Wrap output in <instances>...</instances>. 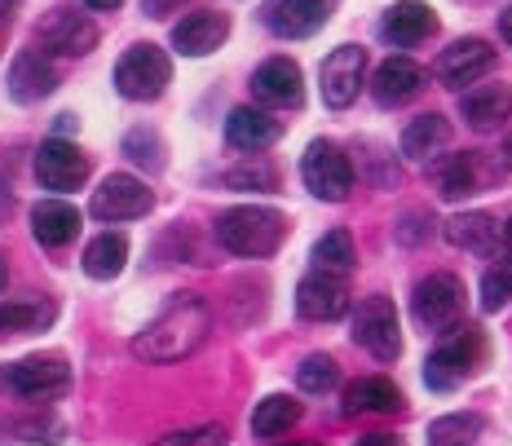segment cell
I'll list each match as a JSON object with an SVG mask.
<instances>
[{
  "label": "cell",
  "instance_id": "cell-23",
  "mask_svg": "<svg viewBox=\"0 0 512 446\" xmlns=\"http://www.w3.org/2000/svg\"><path fill=\"white\" fill-rule=\"evenodd\" d=\"M393 411H402V389L393 380L367 376L345 389V416H393Z\"/></svg>",
  "mask_w": 512,
  "mask_h": 446
},
{
  "label": "cell",
  "instance_id": "cell-5",
  "mask_svg": "<svg viewBox=\"0 0 512 446\" xmlns=\"http://www.w3.org/2000/svg\"><path fill=\"white\" fill-rule=\"evenodd\" d=\"M173 80V62L159 45H133L115 62V89L128 102H155Z\"/></svg>",
  "mask_w": 512,
  "mask_h": 446
},
{
  "label": "cell",
  "instance_id": "cell-32",
  "mask_svg": "<svg viewBox=\"0 0 512 446\" xmlns=\"http://www.w3.org/2000/svg\"><path fill=\"white\" fill-rule=\"evenodd\" d=\"M45 323H53V305H40V301L0 305V332H40Z\"/></svg>",
  "mask_w": 512,
  "mask_h": 446
},
{
  "label": "cell",
  "instance_id": "cell-24",
  "mask_svg": "<svg viewBox=\"0 0 512 446\" xmlns=\"http://www.w3.org/2000/svg\"><path fill=\"white\" fill-rule=\"evenodd\" d=\"M460 111H464V120L473 124L477 133H490V129H499V124H508V115H512V89H508V84H482V89L464 93Z\"/></svg>",
  "mask_w": 512,
  "mask_h": 446
},
{
  "label": "cell",
  "instance_id": "cell-1",
  "mask_svg": "<svg viewBox=\"0 0 512 446\" xmlns=\"http://www.w3.org/2000/svg\"><path fill=\"white\" fill-rule=\"evenodd\" d=\"M212 332V310L199 296H177L168 310H159L151 323L137 332L133 354L146 363H181L190 358Z\"/></svg>",
  "mask_w": 512,
  "mask_h": 446
},
{
  "label": "cell",
  "instance_id": "cell-3",
  "mask_svg": "<svg viewBox=\"0 0 512 446\" xmlns=\"http://www.w3.org/2000/svg\"><path fill=\"white\" fill-rule=\"evenodd\" d=\"M486 363V332L477 323H464L455 332H446V341L429 354L424 363V385L437 394H451L455 385H464L477 367Z\"/></svg>",
  "mask_w": 512,
  "mask_h": 446
},
{
  "label": "cell",
  "instance_id": "cell-4",
  "mask_svg": "<svg viewBox=\"0 0 512 446\" xmlns=\"http://www.w3.org/2000/svg\"><path fill=\"white\" fill-rule=\"evenodd\" d=\"M301 182L309 195L323 199V204H345L349 190H354V164H349V155L340 151L336 142L318 137L301 155Z\"/></svg>",
  "mask_w": 512,
  "mask_h": 446
},
{
  "label": "cell",
  "instance_id": "cell-28",
  "mask_svg": "<svg viewBox=\"0 0 512 446\" xmlns=\"http://www.w3.org/2000/svg\"><path fill=\"white\" fill-rule=\"evenodd\" d=\"M446 137H451V129H446L442 115H420V120H411L407 129H402V155L407 159H429L446 146Z\"/></svg>",
  "mask_w": 512,
  "mask_h": 446
},
{
  "label": "cell",
  "instance_id": "cell-18",
  "mask_svg": "<svg viewBox=\"0 0 512 446\" xmlns=\"http://www.w3.org/2000/svg\"><path fill=\"white\" fill-rule=\"evenodd\" d=\"M71 367L62 354H31L23 363L9 367V389L23 398H45V394H58L67 385Z\"/></svg>",
  "mask_w": 512,
  "mask_h": 446
},
{
  "label": "cell",
  "instance_id": "cell-9",
  "mask_svg": "<svg viewBox=\"0 0 512 446\" xmlns=\"http://www.w3.org/2000/svg\"><path fill=\"white\" fill-rule=\"evenodd\" d=\"M89 177V155L80 151L76 142H62V137H49L36 151V182L53 190V195H67V190L84 186Z\"/></svg>",
  "mask_w": 512,
  "mask_h": 446
},
{
  "label": "cell",
  "instance_id": "cell-16",
  "mask_svg": "<svg viewBox=\"0 0 512 446\" xmlns=\"http://www.w3.org/2000/svg\"><path fill=\"white\" fill-rule=\"evenodd\" d=\"M252 98L261 106H301L305 102V84H301V67H296L292 58H270L256 67L252 76Z\"/></svg>",
  "mask_w": 512,
  "mask_h": 446
},
{
  "label": "cell",
  "instance_id": "cell-35",
  "mask_svg": "<svg viewBox=\"0 0 512 446\" xmlns=\"http://www.w3.org/2000/svg\"><path fill=\"white\" fill-rule=\"evenodd\" d=\"M226 186H234V190H274L279 186V173H274V164H265V159H252V164L230 168Z\"/></svg>",
  "mask_w": 512,
  "mask_h": 446
},
{
  "label": "cell",
  "instance_id": "cell-12",
  "mask_svg": "<svg viewBox=\"0 0 512 446\" xmlns=\"http://www.w3.org/2000/svg\"><path fill=\"white\" fill-rule=\"evenodd\" d=\"M490 67H495V49L477 36H464V40H455L451 49H442V58H437L433 71L446 89H464V84L482 80Z\"/></svg>",
  "mask_w": 512,
  "mask_h": 446
},
{
  "label": "cell",
  "instance_id": "cell-41",
  "mask_svg": "<svg viewBox=\"0 0 512 446\" xmlns=\"http://www.w3.org/2000/svg\"><path fill=\"white\" fill-rule=\"evenodd\" d=\"M499 36H504L508 45H512V5L504 9V14H499Z\"/></svg>",
  "mask_w": 512,
  "mask_h": 446
},
{
  "label": "cell",
  "instance_id": "cell-7",
  "mask_svg": "<svg viewBox=\"0 0 512 446\" xmlns=\"http://www.w3.org/2000/svg\"><path fill=\"white\" fill-rule=\"evenodd\" d=\"M354 341L367 349L376 363H393L402 354V323L398 305L389 296H367L354 314Z\"/></svg>",
  "mask_w": 512,
  "mask_h": 446
},
{
  "label": "cell",
  "instance_id": "cell-19",
  "mask_svg": "<svg viewBox=\"0 0 512 446\" xmlns=\"http://www.w3.org/2000/svg\"><path fill=\"white\" fill-rule=\"evenodd\" d=\"M283 133V124L274 120L270 111H261V106H234L230 120H226V142L234 151H265V146H274Z\"/></svg>",
  "mask_w": 512,
  "mask_h": 446
},
{
  "label": "cell",
  "instance_id": "cell-22",
  "mask_svg": "<svg viewBox=\"0 0 512 446\" xmlns=\"http://www.w3.org/2000/svg\"><path fill=\"white\" fill-rule=\"evenodd\" d=\"M424 89V67L411 58H389L376 67V80H371V93H376L380 106H402L411 102L415 93Z\"/></svg>",
  "mask_w": 512,
  "mask_h": 446
},
{
  "label": "cell",
  "instance_id": "cell-30",
  "mask_svg": "<svg viewBox=\"0 0 512 446\" xmlns=\"http://www.w3.org/2000/svg\"><path fill=\"white\" fill-rule=\"evenodd\" d=\"M354 239L349 230H327L323 239L314 243V270H332V274H349L354 270Z\"/></svg>",
  "mask_w": 512,
  "mask_h": 446
},
{
  "label": "cell",
  "instance_id": "cell-42",
  "mask_svg": "<svg viewBox=\"0 0 512 446\" xmlns=\"http://www.w3.org/2000/svg\"><path fill=\"white\" fill-rule=\"evenodd\" d=\"M499 243H504V257L512 261V217H508V226H504V235H499Z\"/></svg>",
  "mask_w": 512,
  "mask_h": 446
},
{
  "label": "cell",
  "instance_id": "cell-38",
  "mask_svg": "<svg viewBox=\"0 0 512 446\" xmlns=\"http://www.w3.org/2000/svg\"><path fill=\"white\" fill-rule=\"evenodd\" d=\"M142 5H146V14H151V18H168L181 0H142Z\"/></svg>",
  "mask_w": 512,
  "mask_h": 446
},
{
  "label": "cell",
  "instance_id": "cell-39",
  "mask_svg": "<svg viewBox=\"0 0 512 446\" xmlns=\"http://www.w3.org/2000/svg\"><path fill=\"white\" fill-rule=\"evenodd\" d=\"M354 446H402L393 433H367V438H358Z\"/></svg>",
  "mask_w": 512,
  "mask_h": 446
},
{
  "label": "cell",
  "instance_id": "cell-43",
  "mask_svg": "<svg viewBox=\"0 0 512 446\" xmlns=\"http://www.w3.org/2000/svg\"><path fill=\"white\" fill-rule=\"evenodd\" d=\"M504 164H512V142L504 146Z\"/></svg>",
  "mask_w": 512,
  "mask_h": 446
},
{
  "label": "cell",
  "instance_id": "cell-34",
  "mask_svg": "<svg viewBox=\"0 0 512 446\" xmlns=\"http://www.w3.org/2000/svg\"><path fill=\"white\" fill-rule=\"evenodd\" d=\"M512 301V261H495L490 270L482 274V310H504V305Z\"/></svg>",
  "mask_w": 512,
  "mask_h": 446
},
{
  "label": "cell",
  "instance_id": "cell-17",
  "mask_svg": "<svg viewBox=\"0 0 512 446\" xmlns=\"http://www.w3.org/2000/svg\"><path fill=\"white\" fill-rule=\"evenodd\" d=\"M9 98L14 102H40L58 89V71H53L45 49H23L14 62H9Z\"/></svg>",
  "mask_w": 512,
  "mask_h": 446
},
{
  "label": "cell",
  "instance_id": "cell-44",
  "mask_svg": "<svg viewBox=\"0 0 512 446\" xmlns=\"http://www.w3.org/2000/svg\"><path fill=\"white\" fill-rule=\"evenodd\" d=\"M0 292H5V261H0Z\"/></svg>",
  "mask_w": 512,
  "mask_h": 446
},
{
  "label": "cell",
  "instance_id": "cell-11",
  "mask_svg": "<svg viewBox=\"0 0 512 446\" xmlns=\"http://www.w3.org/2000/svg\"><path fill=\"white\" fill-rule=\"evenodd\" d=\"M362 76H367V49H358V45L332 49L323 58V71H318V80H323V102L332 106V111H345V106L358 98Z\"/></svg>",
  "mask_w": 512,
  "mask_h": 446
},
{
  "label": "cell",
  "instance_id": "cell-14",
  "mask_svg": "<svg viewBox=\"0 0 512 446\" xmlns=\"http://www.w3.org/2000/svg\"><path fill=\"white\" fill-rule=\"evenodd\" d=\"M93 45H98V27H93L84 14H76V9H53L45 23H40V49L45 53L84 58Z\"/></svg>",
  "mask_w": 512,
  "mask_h": 446
},
{
  "label": "cell",
  "instance_id": "cell-45",
  "mask_svg": "<svg viewBox=\"0 0 512 446\" xmlns=\"http://www.w3.org/2000/svg\"><path fill=\"white\" fill-rule=\"evenodd\" d=\"M301 446H305V442H301Z\"/></svg>",
  "mask_w": 512,
  "mask_h": 446
},
{
  "label": "cell",
  "instance_id": "cell-8",
  "mask_svg": "<svg viewBox=\"0 0 512 446\" xmlns=\"http://www.w3.org/2000/svg\"><path fill=\"white\" fill-rule=\"evenodd\" d=\"M151 204H155V195L146 190V182H137L133 173H111L98 190H93L89 212L111 226V221H137V217H146Z\"/></svg>",
  "mask_w": 512,
  "mask_h": 446
},
{
  "label": "cell",
  "instance_id": "cell-37",
  "mask_svg": "<svg viewBox=\"0 0 512 446\" xmlns=\"http://www.w3.org/2000/svg\"><path fill=\"white\" fill-rule=\"evenodd\" d=\"M155 446H226V429L221 424H199V429H177L155 438Z\"/></svg>",
  "mask_w": 512,
  "mask_h": 446
},
{
  "label": "cell",
  "instance_id": "cell-25",
  "mask_svg": "<svg viewBox=\"0 0 512 446\" xmlns=\"http://www.w3.org/2000/svg\"><path fill=\"white\" fill-rule=\"evenodd\" d=\"M504 235V226H495L490 212H464V217H451L446 221V239L464 252H490Z\"/></svg>",
  "mask_w": 512,
  "mask_h": 446
},
{
  "label": "cell",
  "instance_id": "cell-29",
  "mask_svg": "<svg viewBox=\"0 0 512 446\" xmlns=\"http://www.w3.org/2000/svg\"><path fill=\"white\" fill-rule=\"evenodd\" d=\"M486 433V420L473 411H455L429 424V446H477V438Z\"/></svg>",
  "mask_w": 512,
  "mask_h": 446
},
{
  "label": "cell",
  "instance_id": "cell-13",
  "mask_svg": "<svg viewBox=\"0 0 512 446\" xmlns=\"http://www.w3.org/2000/svg\"><path fill=\"white\" fill-rule=\"evenodd\" d=\"M332 14H336V0H274L265 23L283 40H309L314 31L327 27Z\"/></svg>",
  "mask_w": 512,
  "mask_h": 446
},
{
  "label": "cell",
  "instance_id": "cell-33",
  "mask_svg": "<svg viewBox=\"0 0 512 446\" xmlns=\"http://www.w3.org/2000/svg\"><path fill=\"white\" fill-rule=\"evenodd\" d=\"M340 380V367L332 354H309L301 367H296V385L305 389V394H327V389H336Z\"/></svg>",
  "mask_w": 512,
  "mask_h": 446
},
{
  "label": "cell",
  "instance_id": "cell-26",
  "mask_svg": "<svg viewBox=\"0 0 512 446\" xmlns=\"http://www.w3.org/2000/svg\"><path fill=\"white\" fill-rule=\"evenodd\" d=\"M301 424V402L287 398V394H270L256 402L252 411V433L256 438H283L287 429H296Z\"/></svg>",
  "mask_w": 512,
  "mask_h": 446
},
{
  "label": "cell",
  "instance_id": "cell-10",
  "mask_svg": "<svg viewBox=\"0 0 512 446\" xmlns=\"http://www.w3.org/2000/svg\"><path fill=\"white\" fill-rule=\"evenodd\" d=\"M349 310V283L345 274L332 270H309L301 283H296V314L309 318V323H332Z\"/></svg>",
  "mask_w": 512,
  "mask_h": 446
},
{
  "label": "cell",
  "instance_id": "cell-15",
  "mask_svg": "<svg viewBox=\"0 0 512 446\" xmlns=\"http://www.w3.org/2000/svg\"><path fill=\"white\" fill-rule=\"evenodd\" d=\"M230 36V18L221 9H195L173 27V49L186 53V58H208L226 45Z\"/></svg>",
  "mask_w": 512,
  "mask_h": 446
},
{
  "label": "cell",
  "instance_id": "cell-20",
  "mask_svg": "<svg viewBox=\"0 0 512 446\" xmlns=\"http://www.w3.org/2000/svg\"><path fill=\"white\" fill-rule=\"evenodd\" d=\"M384 40L389 45H398V49H411V45H420V40H429L433 31H437V14L424 0H398V5L384 14Z\"/></svg>",
  "mask_w": 512,
  "mask_h": 446
},
{
  "label": "cell",
  "instance_id": "cell-2",
  "mask_svg": "<svg viewBox=\"0 0 512 446\" xmlns=\"http://www.w3.org/2000/svg\"><path fill=\"white\" fill-rule=\"evenodd\" d=\"M287 235L283 212L261 208V204H239L217 217V239L234 257H274Z\"/></svg>",
  "mask_w": 512,
  "mask_h": 446
},
{
  "label": "cell",
  "instance_id": "cell-27",
  "mask_svg": "<svg viewBox=\"0 0 512 446\" xmlns=\"http://www.w3.org/2000/svg\"><path fill=\"white\" fill-rule=\"evenodd\" d=\"M124 261H128V239L115 235V230H106L84 248V274L89 279H115L124 270Z\"/></svg>",
  "mask_w": 512,
  "mask_h": 446
},
{
  "label": "cell",
  "instance_id": "cell-21",
  "mask_svg": "<svg viewBox=\"0 0 512 446\" xmlns=\"http://www.w3.org/2000/svg\"><path fill=\"white\" fill-rule=\"evenodd\" d=\"M31 235L45 248H67L80 235V208H71L67 199H40L31 208Z\"/></svg>",
  "mask_w": 512,
  "mask_h": 446
},
{
  "label": "cell",
  "instance_id": "cell-36",
  "mask_svg": "<svg viewBox=\"0 0 512 446\" xmlns=\"http://www.w3.org/2000/svg\"><path fill=\"white\" fill-rule=\"evenodd\" d=\"M124 155L137 159V164H151V168H164V142H159L155 129H133L124 137Z\"/></svg>",
  "mask_w": 512,
  "mask_h": 446
},
{
  "label": "cell",
  "instance_id": "cell-6",
  "mask_svg": "<svg viewBox=\"0 0 512 446\" xmlns=\"http://www.w3.org/2000/svg\"><path fill=\"white\" fill-rule=\"evenodd\" d=\"M411 310H415V323L429 327V332H455L464 318V283L446 270L429 274V279L415 288Z\"/></svg>",
  "mask_w": 512,
  "mask_h": 446
},
{
  "label": "cell",
  "instance_id": "cell-31",
  "mask_svg": "<svg viewBox=\"0 0 512 446\" xmlns=\"http://www.w3.org/2000/svg\"><path fill=\"white\" fill-rule=\"evenodd\" d=\"M473 186H477L473 155H446L442 168H437V190H442V199H464V195H473Z\"/></svg>",
  "mask_w": 512,
  "mask_h": 446
},
{
  "label": "cell",
  "instance_id": "cell-40",
  "mask_svg": "<svg viewBox=\"0 0 512 446\" xmlns=\"http://www.w3.org/2000/svg\"><path fill=\"white\" fill-rule=\"evenodd\" d=\"M89 9H98V14H115V9L124 5V0H84Z\"/></svg>",
  "mask_w": 512,
  "mask_h": 446
}]
</instances>
